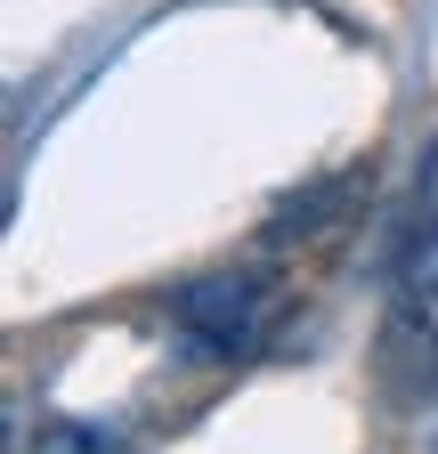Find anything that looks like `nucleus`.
Returning a JSON list of instances; mask_svg holds the SVG:
<instances>
[{
    "label": "nucleus",
    "mask_w": 438,
    "mask_h": 454,
    "mask_svg": "<svg viewBox=\"0 0 438 454\" xmlns=\"http://www.w3.org/2000/svg\"><path fill=\"white\" fill-rule=\"evenodd\" d=\"M260 317H268V284L260 276H195V284H179V349L187 357L252 349Z\"/></svg>",
    "instance_id": "obj_1"
},
{
    "label": "nucleus",
    "mask_w": 438,
    "mask_h": 454,
    "mask_svg": "<svg viewBox=\"0 0 438 454\" xmlns=\"http://www.w3.org/2000/svg\"><path fill=\"white\" fill-rule=\"evenodd\" d=\"M130 438H122V422H41V438H33V454H122Z\"/></svg>",
    "instance_id": "obj_2"
},
{
    "label": "nucleus",
    "mask_w": 438,
    "mask_h": 454,
    "mask_svg": "<svg viewBox=\"0 0 438 454\" xmlns=\"http://www.w3.org/2000/svg\"><path fill=\"white\" fill-rule=\"evenodd\" d=\"M406 293H438V227L414 244V260H406Z\"/></svg>",
    "instance_id": "obj_3"
},
{
    "label": "nucleus",
    "mask_w": 438,
    "mask_h": 454,
    "mask_svg": "<svg viewBox=\"0 0 438 454\" xmlns=\"http://www.w3.org/2000/svg\"><path fill=\"white\" fill-rule=\"evenodd\" d=\"M414 317H422V333L438 340V293H414Z\"/></svg>",
    "instance_id": "obj_4"
}]
</instances>
